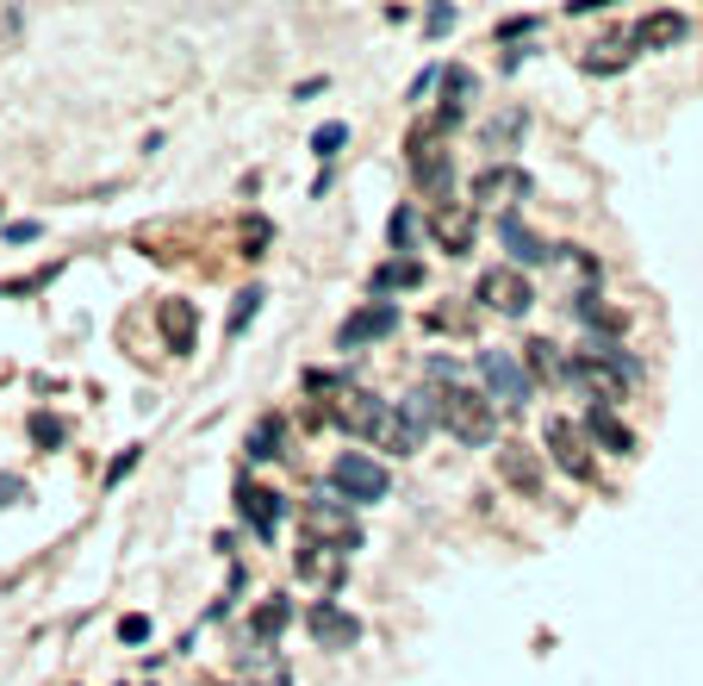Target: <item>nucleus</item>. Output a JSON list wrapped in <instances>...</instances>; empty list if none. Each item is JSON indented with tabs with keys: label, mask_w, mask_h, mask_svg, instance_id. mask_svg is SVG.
Here are the masks:
<instances>
[{
	"label": "nucleus",
	"mask_w": 703,
	"mask_h": 686,
	"mask_svg": "<svg viewBox=\"0 0 703 686\" xmlns=\"http://www.w3.org/2000/svg\"><path fill=\"white\" fill-rule=\"evenodd\" d=\"M442 431L461 437V444H473V449H485L492 437H499V412H492V399L485 394L449 381V394H442Z\"/></svg>",
	"instance_id": "obj_1"
},
{
	"label": "nucleus",
	"mask_w": 703,
	"mask_h": 686,
	"mask_svg": "<svg viewBox=\"0 0 703 686\" xmlns=\"http://www.w3.org/2000/svg\"><path fill=\"white\" fill-rule=\"evenodd\" d=\"M386 468L368 456V449H343L337 463H330V494L343 499V506H380L386 499Z\"/></svg>",
	"instance_id": "obj_2"
},
{
	"label": "nucleus",
	"mask_w": 703,
	"mask_h": 686,
	"mask_svg": "<svg viewBox=\"0 0 703 686\" xmlns=\"http://www.w3.org/2000/svg\"><path fill=\"white\" fill-rule=\"evenodd\" d=\"M299 530H305V543H330V549H361V525L355 511L343 506L337 494H312L305 506H299Z\"/></svg>",
	"instance_id": "obj_3"
},
{
	"label": "nucleus",
	"mask_w": 703,
	"mask_h": 686,
	"mask_svg": "<svg viewBox=\"0 0 703 686\" xmlns=\"http://www.w3.org/2000/svg\"><path fill=\"white\" fill-rule=\"evenodd\" d=\"M473 300H480L485 312H499V319H523V312L535 306V288L516 269H485L480 288H473Z\"/></svg>",
	"instance_id": "obj_4"
},
{
	"label": "nucleus",
	"mask_w": 703,
	"mask_h": 686,
	"mask_svg": "<svg viewBox=\"0 0 703 686\" xmlns=\"http://www.w3.org/2000/svg\"><path fill=\"white\" fill-rule=\"evenodd\" d=\"M548 456L561 463V475H573V480H597V463H592V437L579 431L573 418H548Z\"/></svg>",
	"instance_id": "obj_5"
},
{
	"label": "nucleus",
	"mask_w": 703,
	"mask_h": 686,
	"mask_svg": "<svg viewBox=\"0 0 703 686\" xmlns=\"http://www.w3.org/2000/svg\"><path fill=\"white\" fill-rule=\"evenodd\" d=\"M480 375H485V399L492 406H523L530 399V375L511 350H480Z\"/></svg>",
	"instance_id": "obj_6"
},
{
	"label": "nucleus",
	"mask_w": 703,
	"mask_h": 686,
	"mask_svg": "<svg viewBox=\"0 0 703 686\" xmlns=\"http://www.w3.org/2000/svg\"><path fill=\"white\" fill-rule=\"evenodd\" d=\"M386 412H392V406H386V399H374L368 387H343L337 406H330V418H337L349 437H374L380 425H386Z\"/></svg>",
	"instance_id": "obj_7"
},
{
	"label": "nucleus",
	"mask_w": 703,
	"mask_h": 686,
	"mask_svg": "<svg viewBox=\"0 0 703 686\" xmlns=\"http://www.w3.org/2000/svg\"><path fill=\"white\" fill-rule=\"evenodd\" d=\"M305 630H312L318 649H355L361 643V618L343 606H330V599H318V606L305 612Z\"/></svg>",
	"instance_id": "obj_8"
},
{
	"label": "nucleus",
	"mask_w": 703,
	"mask_h": 686,
	"mask_svg": "<svg viewBox=\"0 0 703 686\" xmlns=\"http://www.w3.org/2000/svg\"><path fill=\"white\" fill-rule=\"evenodd\" d=\"M293 575L305 580V587H337V580L349 575V556L343 549H330V543H299L293 549Z\"/></svg>",
	"instance_id": "obj_9"
},
{
	"label": "nucleus",
	"mask_w": 703,
	"mask_h": 686,
	"mask_svg": "<svg viewBox=\"0 0 703 686\" xmlns=\"http://www.w3.org/2000/svg\"><path fill=\"white\" fill-rule=\"evenodd\" d=\"M499 480L511 487V494L535 499L542 494V456H535L530 444H499Z\"/></svg>",
	"instance_id": "obj_10"
},
{
	"label": "nucleus",
	"mask_w": 703,
	"mask_h": 686,
	"mask_svg": "<svg viewBox=\"0 0 703 686\" xmlns=\"http://www.w3.org/2000/svg\"><path fill=\"white\" fill-rule=\"evenodd\" d=\"M392 331H399V306H392V300H368L355 319H343L337 344H343V350H355V344H374V337H392Z\"/></svg>",
	"instance_id": "obj_11"
},
{
	"label": "nucleus",
	"mask_w": 703,
	"mask_h": 686,
	"mask_svg": "<svg viewBox=\"0 0 703 686\" xmlns=\"http://www.w3.org/2000/svg\"><path fill=\"white\" fill-rule=\"evenodd\" d=\"M157 331H162V344H169L174 356H188L193 344H200V306L193 300H162L157 306Z\"/></svg>",
	"instance_id": "obj_12"
},
{
	"label": "nucleus",
	"mask_w": 703,
	"mask_h": 686,
	"mask_svg": "<svg viewBox=\"0 0 703 686\" xmlns=\"http://www.w3.org/2000/svg\"><path fill=\"white\" fill-rule=\"evenodd\" d=\"M473 225H480V219H473V207H449V200H442L436 219H430V238H436L449 256H468L473 250Z\"/></svg>",
	"instance_id": "obj_13"
},
{
	"label": "nucleus",
	"mask_w": 703,
	"mask_h": 686,
	"mask_svg": "<svg viewBox=\"0 0 703 686\" xmlns=\"http://www.w3.org/2000/svg\"><path fill=\"white\" fill-rule=\"evenodd\" d=\"M237 511L255 525V537H274V530H281V494H268V487H250V480H243V487H237Z\"/></svg>",
	"instance_id": "obj_14"
},
{
	"label": "nucleus",
	"mask_w": 703,
	"mask_h": 686,
	"mask_svg": "<svg viewBox=\"0 0 703 686\" xmlns=\"http://www.w3.org/2000/svg\"><path fill=\"white\" fill-rule=\"evenodd\" d=\"M504 193H530V176H523V169H511V162H492V169H480V176H473V200H485V207H492V200H504Z\"/></svg>",
	"instance_id": "obj_15"
},
{
	"label": "nucleus",
	"mask_w": 703,
	"mask_h": 686,
	"mask_svg": "<svg viewBox=\"0 0 703 686\" xmlns=\"http://www.w3.org/2000/svg\"><path fill=\"white\" fill-rule=\"evenodd\" d=\"M685 32H691V19L666 7V13H647V19L635 26V44H641V50H666V44H679Z\"/></svg>",
	"instance_id": "obj_16"
},
{
	"label": "nucleus",
	"mask_w": 703,
	"mask_h": 686,
	"mask_svg": "<svg viewBox=\"0 0 703 686\" xmlns=\"http://www.w3.org/2000/svg\"><path fill=\"white\" fill-rule=\"evenodd\" d=\"M566 356H561V344H548V337H530V344H523V375H530V381H554V375H566Z\"/></svg>",
	"instance_id": "obj_17"
},
{
	"label": "nucleus",
	"mask_w": 703,
	"mask_h": 686,
	"mask_svg": "<svg viewBox=\"0 0 703 686\" xmlns=\"http://www.w3.org/2000/svg\"><path fill=\"white\" fill-rule=\"evenodd\" d=\"M629 63H635V44H629V38H604V44L585 50V76H623Z\"/></svg>",
	"instance_id": "obj_18"
},
{
	"label": "nucleus",
	"mask_w": 703,
	"mask_h": 686,
	"mask_svg": "<svg viewBox=\"0 0 703 686\" xmlns=\"http://www.w3.org/2000/svg\"><path fill=\"white\" fill-rule=\"evenodd\" d=\"M418 281H423L418 256H392V262H380V269H374V300H386L392 288H418Z\"/></svg>",
	"instance_id": "obj_19"
},
{
	"label": "nucleus",
	"mask_w": 703,
	"mask_h": 686,
	"mask_svg": "<svg viewBox=\"0 0 703 686\" xmlns=\"http://www.w3.org/2000/svg\"><path fill=\"white\" fill-rule=\"evenodd\" d=\"M585 437H592V444H604L610 456H635V431H629V425H616L610 412H597V406H592V425H585Z\"/></svg>",
	"instance_id": "obj_20"
},
{
	"label": "nucleus",
	"mask_w": 703,
	"mask_h": 686,
	"mask_svg": "<svg viewBox=\"0 0 703 686\" xmlns=\"http://www.w3.org/2000/svg\"><path fill=\"white\" fill-rule=\"evenodd\" d=\"M499 231H504V243H511V256H516V262H548V256H554L542 238H535V231H523V219H516V212H504V219H499Z\"/></svg>",
	"instance_id": "obj_21"
},
{
	"label": "nucleus",
	"mask_w": 703,
	"mask_h": 686,
	"mask_svg": "<svg viewBox=\"0 0 703 686\" xmlns=\"http://www.w3.org/2000/svg\"><path fill=\"white\" fill-rule=\"evenodd\" d=\"M374 444H380V449H392V456H411V449L423 444V431L411 425L405 412H386V425L374 431Z\"/></svg>",
	"instance_id": "obj_22"
},
{
	"label": "nucleus",
	"mask_w": 703,
	"mask_h": 686,
	"mask_svg": "<svg viewBox=\"0 0 703 686\" xmlns=\"http://www.w3.org/2000/svg\"><path fill=\"white\" fill-rule=\"evenodd\" d=\"M442 107H461V112H468V100H473V88H480V81H473V69H461V63H454V69H442Z\"/></svg>",
	"instance_id": "obj_23"
},
{
	"label": "nucleus",
	"mask_w": 703,
	"mask_h": 686,
	"mask_svg": "<svg viewBox=\"0 0 703 686\" xmlns=\"http://www.w3.org/2000/svg\"><path fill=\"white\" fill-rule=\"evenodd\" d=\"M287 618H293V606H287V599H262L250 624H255V637H262V643H274L287 630Z\"/></svg>",
	"instance_id": "obj_24"
},
{
	"label": "nucleus",
	"mask_w": 703,
	"mask_h": 686,
	"mask_svg": "<svg viewBox=\"0 0 703 686\" xmlns=\"http://www.w3.org/2000/svg\"><path fill=\"white\" fill-rule=\"evenodd\" d=\"M343 145H349V126H343V119H330V126H318L312 131V157H343Z\"/></svg>",
	"instance_id": "obj_25"
},
{
	"label": "nucleus",
	"mask_w": 703,
	"mask_h": 686,
	"mask_svg": "<svg viewBox=\"0 0 703 686\" xmlns=\"http://www.w3.org/2000/svg\"><path fill=\"white\" fill-rule=\"evenodd\" d=\"M281 418H262V425H255V437H250V456L255 463H268V456H281Z\"/></svg>",
	"instance_id": "obj_26"
},
{
	"label": "nucleus",
	"mask_w": 703,
	"mask_h": 686,
	"mask_svg": "<svg viewBox=\"0 0 703 686\" xmlns=\"http://www.w3.org/2000/svg\"><path fill=\"white\" fill-rule=\"evenodd\" d=\"M579 319L585 325H604V331H623V312H610V306H597V294H579Z\"/></svg>",
	"instance_id": "obj_27"
},
{
	"label": "nucleus",
	"mask_w": 703,
	"mask_h": 686,
	"mask_svg": "<svg viewBox=\"0 0 703 686\" xmlns=\"http://www.w3.org/2000/svg\"><path fill=\"white\" fill-rule=\"evenodd\" d=\"M386 238H392V250H411V238H418V212L399 207V212L386 219Z\"/></svg>",
	"instance_id": "obj_28"
},
{
	"label": "nucleus",
	"mask_w": 703,
	"mask_h": 686,
	"mask_svg": "<svg viewBox=\"0 0 703 686\" xmlns=\"http://www.w3.org/2000/svg\"><path fill=\"white\" fill-rule=\"evenodd\" d=\"M430 325H436V331H473V312H468V306H436Z\"/></svg>",
	"instance_id": "obj_29"
},
{
	"label": "nucleus",
	"mask_w": 703,
	"mask_h": 686,
	"mask_svg": "<svg viewBox=\"0 0 703 686\" xmlns=\"http://www.w3.org/2000/svg\"><path fill=\"white\" fill-rule=\"evenodd\" d=\"M255 306H262V288H250V294H237V312H231V337L243 331V325L255 319Z\"/></svg>",
	"instance_id": "obj_30"
},
{
	"label": "nucleus",
	"mask_w": 703,
	"mask_h": 686,
	"mask_svg": "<svg viewBox=\"0 0 703 686\" xmlns=\"http://www.w3.org/2000/svg\"><path fill=\"white\" fill-rule=\"evenodd\" d=\"M32 437H38L44 449H57V444H63V425H57L50 412H32Z\"/></svg>",
	"instance_id": "obj_31"
},
{
	"label": "nucleus",
	"mask_w": 703,
	"mask_h": 686,
	"mask_svg": "<svg viewBox=\"0 0 703 686\" xmlns=\"http://www.w3.org/2000/svg\"><path fill=\"white\" fill-rule=\"evenodd\" d=\"M150 637V618H143V612H125V618H119V643H143Z\"/></svg>",
	"instance_id": "obj_32"
},
{
	"label": "nucleus",
	"mask_w": 703,
	"mask_h": 686,
	"mask_svg": "<svg viewBox=\"0 0 703 686\" xmlns=\"http://www.w3.org/2000/svg\"><path fill=\"white\" fill-rule=\"evenodd\" d=\"M523 32H535L530 13H523V19H504V26H499V38H523Z\"/></svg>",
	"instance_id": "obj_33"
}]
</instances>
